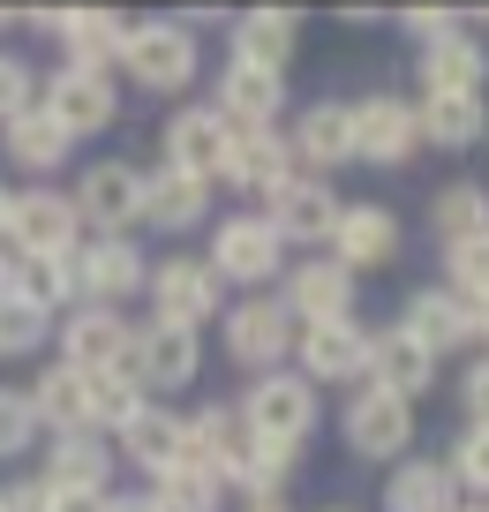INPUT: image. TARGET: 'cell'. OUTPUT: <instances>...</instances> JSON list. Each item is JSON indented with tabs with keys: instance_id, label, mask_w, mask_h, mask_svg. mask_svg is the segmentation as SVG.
Instances as JSON below:
<instances>
[{
	"instance_id": "cell-31",
	"label": "cell",
	"mask_w": 489,
	"mask_h": 512,
	"mask_svg": "<svg viewBox=\"0 0 489 512\" xmlns=\"http://www.w3.org/2000/svg\"><path fill=\"white\" fill-rule=\"evenodd\" d=\"M399 332H407L429 362H444V354L467 347V302H459V294H444V287H414L407 309H399Z\"/></svg>"
},
{
	"instance_id": "cell-35",
	"label": "cell",
	"mask_w": 489,
	"mask_h": 512,
	"mask_svg": "<svg viewBox=\"0 0 489 512\" xmlns=\"http://www.w3.org/2000/svg\"><path fill=\"white\" fill-rule=\"evenodd\" d=\"M0 151H8V166H23V174H38V181L61 174V166L76 159V144H68V136H61V128H53L38 106H31V113H16V121L0 128Z\"/></svg>"
},
{
	"instance_id": "cell-22",
	"label": "cell",
	"mask_w": 489,
	"mask_h": 512,
	"mask_svg": "<svg viewBox=\"0 0 489 512\" xmlns=\"http://www.w3.org/2000/svg\"><path fill=\"white\" fill-rule=\"evenodd\" d=\"M211 113H226L234 128H279V113H286V76L249 68V61H226V68H219V91H211Z\"/></svg>"
},
{
	"instance_id": "cell-43",
	"label": "cell",
	"mask_w": 489,
	"mask_h": 512,
	"mask_svg": "<svg viewBox=\"0 0 489 512\" xmlns=\"http://www.w3.org/2000/svg\"><path fill=\"white\" fill-rule=\"evenodd\" d=\"M31 437H38L31 392H23V384H0V460H16V452H31Z\"/></svg>"
},
{
	"instance_id": "cell-51",
	"label": "cell",
	"mask_w": 489,
	"mask_h": 512,
	"mask_svg": "<svg viewBox=\"0 0 489 512\" xmlns=\"http://www.w3.org/2000/svg\"><path fill=\"white\" fill-rule=\"evenodd\" d=\"M8 196H16V189H0V249H8Z\"/></svg>"
},
{
	"instance_id": "cell-40",
	"label": "cell",
	"mask_w": 489,
	"mask_h": 512,
	"mask_svg": "<svg viewBox=\"0 0 489 512\" xmlns=\"http://www.w3.org/2000/svg\"><path fill=\"white\" fill-rule=\"evenodd\" d=\"M53 324H61V317H46L38 302L0 294V354H38V347H53Z\"/></svg>"
},
{
	"instance_id": "cell-11",
	"label": "cell",
	"mask_w": 489,
	"mask_h": 512,
	"mask_svg": "<svg viewBox=\"0 0 489 512\" xmlns=\"http://www.w3.org/2000/svg\"><path fill=\"white\" fill-rule=\"evenodd\" d=\"M279 309L294 317V332L301 324H339V317H354V272L347 264H332V256H301V264H286L279 272Z\"/></svg>"
},
{
	"instance_id": "cell-8",
	"label": "cell",
	"mask_w": 489,
	"mask_h": 512,
	"mask_svg": "<svg viewBox=\"0 0 489 512\" xmlns=\"http://www.w3.org/2000/svg\"><path fill=\"white\" fill-rule=\"evenodd\" d=\"M339 437H347L354 460L392 467V460L414 452V407L392 400V392H377V384H354V400L339 407Z\"/></svg>"
},
{
	"instance_id": "cell-49",
	"label": "cell",
	"mask_w": 489,
	"mask_h": 512,
	"mask_svg": "<svg viewBox=\"0 0 489 512\" xmlns=\"http://www.w3.org/2000/svg\"><path fill=\"white\" fill-rule=\"evenodd\" d=\"M46 490H53V482H46ZM46 512H98V497H76V490H53V497H46Z\"/></svg>"
},
{
	"instance_id": "cell-26",
	"label": "cell",
	"mask_w": 489,
	"mask_h": 512,
	"mask_svg": "<svg viewBox=\"0 0 489 512\" xmlns=\"http://www.w3.org/2000/svg\"><path fill=\"white\" fill-rule=\"evenodd\" d=\"M113 437L76 430V437H53L46 445V482L53 490H76V497H113Z\"/></svg>"
},
{
	"instance_id": "cell-7",
	"label": "cell",
	"mask_w": 489,
	"mask_h": 512,
	"mask_svg": "<svg viewBox=\"0 0 489 512\" xmlns=\"http://www.w3.org/2000/svg\"><path fill=\"white\" fill-rule=\"evenodd\" d=\"M38 113L61 128L68 144H83V136H106V128L121 121V91H113V76H91V68L61 61L46 83H38Z\"/></svg>"
},
{
	"instance_id": "cell-38",
	"label": "cell",
	"mask_w": 489,
	"mask_h": 512,
	"mask_svg": "<svg viewBox=\"0 0 489 512\" xmlns=\"http://www.w3.org/2000/svg\"><path fill=\"white\" fill-rule=\"evenodd\" d=\"M31 415H38V430H53V437H76L83 430V377L68 362H53L46 377L31 384Z\"/></svg>"
},
{
	"instance_id": "cell-30",
	"label": "cell",
	"mask_w": 489,
	"mask_h": 512,
	"mask_svg": "<svg viewBox=\"0 0 489 512\" xmlns=\"http://www.w3.org/2000/svg\"><path fill=\"white\" fill-rule=\"evenodd\" d=\"M362 384H377V392H392V400H422L429 384H437V362H429L422 347H414L399 324H384V332H369V377Z\"/></svg>"
},
{
	"instance_id": "cell-18",
	"label": "cell",
	"mask_w": 489,
	"mask_h": 512,
	"mask_svg": "<svg viewBox=\"0 0 489 512\" xmlns=\"http://www.w3.org/2000/svg\"><path fill=\"white\" fill-rule=\"evenodd\" d=\"M76 272H83V302L121 309L128 294H143L151 264H143V249L128 234H91V241H76Z\"/></svg>"
},
{
	"instance_id": "cell-37",
	"label": "cell",
	"mask_w": 489,
	"mask_h": 512,
	"mask_svg": "<svg viewBox=\"0 0 489 512\" xmlns=\"http://www.w3.org/2000/svg\"><path fill=\"white\" fill-rule=\"evenodd\" d=\"M286 482H294V452L249 445L226 467V490H241V505H286Z\"/></svg>"
},
{
	"instance_id": "cell-46",
	"label": "cell",
	"mask_w": 489,
	"mask_h": 512,
	"mask_svg": "<svg viewBox=\"0 0 489 512\" xmlns=\"http://www.w3.org/2000/svg\"><path fill=\"white\" fill-rule=\"evenodd\" d=\"M399 23H407V38H422V46H429V38H444V31H459L452 8H407Z\"/></svg>"
},
{
	"instance_id": "cell-45",
	"label": "cell",
	"mask_w": 489,
	"mask_h": 512,
	"mask_svg": "<svg viewBox=\"0 0 489 512\" xmlns=\"http://www.w3.org/2000/svg\"><path fill=\"white\" fill-rule=\"evenodd\" d=\"M459 407H467V422H482V430H489V354L467 369V384H459Z\"/></svg>"
},
{
	"instance_id": "cell-48",
	"label": "cell",
	"mask_w": 489,
	"mask_h": 512,
	"mask_svg": "<svg viewBox=\"0 0 489 512\" xmlns=\"http://www.w3.org/2000/svg\"><path fill=\"white\" fill-rule=\"evenodd\" d=\"M98 512H151V497L143 490H113V497H98Z\"/></svg>"
},
{
	"instance_id": "cell-34",
	"label": "cell",
	"mask_w": 489,
	"mask_h": 512,
	"mask_svg": "<svg viewBox=\"0 0 489 512\" xmlns=\"http://www.w3.org/2000/svg\"><path fill=\"white\" fill-rule=\"evenodd\" d=\"M429 226H437V249H467L489 234V181H444L429 196Z\"/></svg>"
},
{
	"instance_id": "cell-42",
	"label": "cell",
	"mask_w": 489,
	"mask_h": 512,
	"mask_svg": "<svg viewBox=\"0 0 489 512\" xmlns=\"http://www.w3.org/2000/svg\"><path fill=\"white\" fill-rule=\"evenodd\" d=\"M444 294H459V302H489V234L467 241V249H444Z\"/></svg>"
},
{
	"instance_id": "cell-16",
	"label": "cell",
	"mask_w": 489,
	"mask_h": 512,
	"mask_svg": "<svg viewBox=\"0 0 489 512\" xmlns=\"http://www.w3.org/2000/svg\"><path fill=\"white\" fill-rule=\"evenodd\" d=\"M128 332H136V324H128L121 309L76 302L61 324H53V347H61L68 369H121V362H128Z\"/></svg>"
},
{
	"instance_id": "cell-28",
	"label": "cell",
	"mask_w": 489,
	"mask_h": 512,
	"mask_svg": "<svg viewBox=\"0 0 489 512\" xmlns=\"http://www.w3.org/2000/svg\"><path fill=\"white\" fill-rule=\"evenodd\" d=\"M68 46V68H91V76H113L121 68V46H128V16L121 8H61V31Z\"/></svg>"
},
{
	"instance_id": "cell-6",
	"label": "cell",
	"mask_w": 489,
	"mask_h": 512,
	"mask_svg": "<svg viewBox=\"0 0 489 512\" xmlns=\"http://www.w3.org/2000/svg\"><path fill=\"white\" fill-rule=\"evenodd\" d=\"M143 302H151V324H174V332H204L226 309V287L211 279L204 256H166L143 279Z\"/></svg>"
},
{
	"instance_id": "cell-4",
	"label": "cell",
	"mask_w": 489,
	"mask_h": 512,
	"mask_svg": "<svg viewBox=\"0 0 489 512\" xmlns=\"http://www.w3.org/2000/svg\"><path fill=\"white\" fill-rule=\"evenodd\" d=\"M128 377H136L143 400H166V392H189L204 377V332H174V324H151L143 317L128 332Z\"/></svg>"
},
{
	"instance_id": "cell-41",
	"label": "cell",
	"mask_w": 489,
	"mask_h": 512,
	"mask_svg": "<svg viewBox=\"0 0 489 512\" xmlns=\"http://www.w3.org/2000/svg\"><path fill=\"white\" fill-rule=\"evenodd\" d=\"M444 467H452L459 497H474V505H489V430H482V422H467V430L452 437V452H444Z\"/></svg>"
},
{
	"instance_id": "cell-5",
	"label": "cell",
	"mask_w": 489,
	"mask_h": 512,
	"mask_svg": "<svg viewBox=\"0 0 489 512\" xmlns=\"http://www.w3.org/2000/svg\"><path fill=\"white\" fill-rule=\"evenodd\" d=\"M219 339L249 377H271V369L294 362V317L279 309V294H241V302L219 309Z\"/></svg>"
},
{
	"instance_id": "cell-54",
	"label": "cell",
	"mask_w": 489,
	"mask_h": 512,
	"mask_svg": "<svg viewBox=\"0 0 489 512\" xmlns=\"http://www.w3.org/2000/svg\"><path fill=\"white\" fill-rule=\"evenodd\" d=\"M459 512H489V505H474V497H467V505H459Z\"/></svg>"
},
{
	"instance_id": "cell-10",
	"label": "cell",
	"mask_w": 489,
	"mask_h": 512,
	"mask_svg": "<svg viewBox=\"0 0 489 512\" xmlns=\"http://www.w3.org/2000/svg\"><path fill=\"white\" fill-rule=\"evenodd\" d=\"M68 211H76V226H91V234H128L143 211V166L128 159H98L76 174V189H68Z\"/></svg>"
},
{
	"instance_id": "cell-32",
	"label": "cell",
	"mask_w": 489,
	"mask_h": 512,
	"mask_svg": "<svg viewBox=\"0 0 489 512\" xmlns=\"http://www.w3.org/2000/svg\"><path fill=\"white\" fill-rule=\"evenodd\" d=\"M8 294L38 302L46 317H68V309L83 302V272H76V249H61V256H16V272H8Z\"/></svg>"
},
{
	"instance_id": "cell-36",
	"label": "cell",
	"mask_w": 489,
	"mask_h": 512,
	"mask_svg": "<svg viewBox=\"0 0 489 512\" xmlns=\"http://www.w3.org/2000/svg\"><path fill=\"white\" fill-rule=\"evenodd\" d=\"M76 377H83V430H98V437H113L143 407V392H136L128 369H76Z\"/></svg>"
},
{
	"instance_id": "cell-23",
	"label": "cell",
	"mask_w": 489,
	"mask_h": 512,
	"mask_svg": "<svg viewBox=\"0 0 489 512\" xmlns=\"http://www.w3.org/2000/svg\"><path fill=\"white\" fill-rule=\"evenodd\" d=\"M226 38H234L226 61H249V68L286 76V61L301 53V16H294V8H241V16L226 23Z\"/></svg>"
},
{
	"instance_id": "cell-24",
	"label": "cell",
	"mask_w": 489,
	"mask_h": 512,
	"mask_svg": "<svg viewBox=\"0 0 489 512\" xmlns=\"http://www.w3.org/2000/svg\"><path fill=\"white\" fill-rule=\"evenodd\" d=\"M459 505H467V497H459L444 452H407V460H392V475H384V512H459Z\"/></svg>"
},
{
	"instance_id": "cell-50",
	"label": "cell",
	"mask_w": 489,
	"mask_h": 512,
	"mask_svg": "<svg viewBox=\"0 0 489 512\" xmlns=\"http://www.w3.org/2000/svg\"><path fill=\"white\" fill-rule=\"evenodd\" d=\"M467 347H489V302H467Z\"/></svg>"
},
{
	"instance_id": "cell-13",
	"label": "cell",
	"mask_w": 489,
	"mask_h": 512,
	"mask_svg": "<svg viewBox=\"0 0 489 512\" xmlns=\"http://www.w3.org/2000/svg\"><path fill=\"white\" fill-rule=\"evenodd\" d=\"M83 226L76 211H68V189H46V181H31V189L8 196V256H61L76 249Z\"/></svg>"
},
{
	"instance_id": "cell-52",
	"label": "cell",
	"mask_w": 489,
	"mask_h": 512,
	"mask_svg": "<svg viewBox=\"0 0 489 512\" xmlns=\"http://www.w3.org/2000/svg\"><path fill=\"white\" fill-rule=\"evenodd\" d=\"M241 512H286V505H241Z\"/></svg>"
},
{
	"instance_id": "cell-25",
	"label": "cell",
	"mask_w": 489,
	"mask_h": 512,
	"mask_svg": "<svg viewBox=\"0 0 489 512\" xmlns=\"http://www.w3.org/2000/svg\"><path fill=\"white\" fill-rule=\"evenodd\" d=\"M241 452H249V430H241L234 400H204V415H181V467H204L226 482V467Z\"/></svg>"
},
{
	"instance_id": "cell-20",
	"label": "cell",
	"mask_w": 489,
	"mask_h": 512,
	"mask_svg": "<svg viewBox=\"0 0 489 512\" xmlns=\"http://www.w3.org/2000/svg\"><path fill=\"white\" fill-rule=\"evenodd\" d=\"M414 68H422V98H482L489 91V46L467 38V23L444 31V38H429Z\"/></svg>"
},
{
	"instance_id": "cell-39",
	"label": "cell",
	"mask_w": 489,
	"mask_h": 512,
	"mask_svg": "<svg viewBox=\"0 0 489 512\" xmlns=\"http://www.w3.org/2000/svg\"><path fill=\"white\" fill-rule=\"evenodd\" d=\"M151 512H219L226 505V482L204 475V467H166V475H151Z\"/></svg>"
},
{
	"instance_id": "cell-55",
	"label": "cell",
	"mask_w": 489,
	"mask_h": 512,
	"mask_svg": "<svg viewBox=\"0 0 489 512\" xmlns=\"http://www.w3.org/2000/svg\"><path fill=\"white\" fill-rule=\"evenodd\" d=\"M324 512H354V505H324Z\"/></svg>"
},
{
	"instance_id": "cell-14",
	"label": "cell",
	"mask_w": 489,
	"mask_h": 512,
	"mask_svg": "<svg viewBox=\"0 0 489 512\" xmlns=\"http://www.w3.org/2000/svg\"><path fill=\"white\" fill-rule=\"evenodd\" d=\"M286 151H294V174H316V181H332L339 166H354V113H347V98L301 106Z\"/></svg>"
},
{
	"instance_id": "cell-53",
	"label": "cell",
	"mask_w": 489,
	"mask_h": 512,
	"mask_svg": "<svg viewBox=\"0 0 489 512\" xmlns=\"http://www.w3.org/2000/svg\"><path fill=\"white\" fill-rule=\"evenodd\" d=\"M0 31H16V16H8V8H0Z\"/></svg>"
},
{
	"instance_id": "cell-2",
	"label": "cell",
	"mask_w": 489,
	"mask_h": 512,
	"mask_svg": "<svg viewBox=\"0 0 489 512\" xmlns=\"http://www.w3.org/2000/svg\"><path fill=\"white\" fill-rule=\"evenodd\" d=\"M121 68H128V83H136V91H151V98H181V91L196 83V68H204L196 23H181V16H143V23H128Z\"/></svg>"
},
{
	"instance_id": "cell-1",
	"label": "cell",
	"mask_w": 489,
	"mask_h": 512,
	"mask_svg": "<svg viewBox=\"0 0 489 512\" xmlns=\"http://www.w3.org/2000/svg\"><path fill=\"white\" fill-rule=\"evenodd\" d=\"M234 415H241V430H249V445L301 452L316 437V422H324V407H316V384H301L294 369H271V377H249Z\"/></svg>"
},
{
	"instance_id": "cell-19",
	"label": "cell",
	"mask_w": 489,
	"mask_h": 512,
	"mask_svg": "<svg viewBox=\"0 0 489 512\" xmlns=\"http://www.w3.org/2000/svg\"><path fill=\"white\" fill-rule=\"evenodd\" d=\"M332 264H347L354 279L362 272H384L399 256V211H384V204H339V219H332Z\"/></svg>"
},
{
	"instance_id": "cell-21",
	"label": "cell",
	"mask_w": 489,
	"mask_h": 512,
	"mask_svg": "<svg viewBox=\"0 0 489 512\" xmlns=\"http://www.w3.org/2000/svg\"><path fill=\"white\" fill-rule=\"evenodd\" d=\"M136 226H151V234H196V226H211V181L174 174V166H151V174H143Z\"/></svg>"
},
{
	"instance_id": "cell-15",
	"label": "cell",
	"mask_w": 489,
	"mask_h": 512,
	"mask_svg": "<svg viewBox=\"0 0 489 512\" xmlns=\"http://www.w3.org/2000/svg\"><path fill=\"white\" fill-rule=\"evenodd\" d=\"M256 219H264L279 241H301V249L324 256V241H332V219H339V196H332V181L294 174L286 189H271V196H264V211H256Z\"/></svg>"
},
{
	"instance_id": "cell-33",
	"label": "cell",
	"mask_w": 489,
	"mask_h": 512,
	"mask_svg": "<svg viewBox=\"0 0 489 512\" xmlns=\"http://www.w3.org/2000/svg\"><path fill=\"white\" fill-rule=\"evenodd\" d=\"M414 128L429 151H474L489 136V106L482 98H414Z\"/></svg>"
},
{
	"instance_id": "cell-3",
	"label": "cell",
	"mask_w": 489,
	"mask_h": 512,
	"mask_svg": "<svg viewBox=\"0 0 489 512\" xmlns=\"http://www.w3.org/2000/svg\"><path fill=\"white\" fill-rule=\"evenodd\" d=\"M211 279L219 287H249V294H271L286 272V241L271 234L256 211H226V219H211V249H204Z\"/></svg>"
},
{
	"instance_id": "cell-27",
	"label": "cell",
	"mask_w": 489,
	"mask_h": 512,
	"mask_svg": "<svg viewBox=\"0 0 489 512\" xmlns=\"http://www.w3.org/2000/svg\"><path fill=\"white\" fill-rule=\"evenodd\" d=\"M113 460H121V467H143V475L181 467V415H174V407H158V400H143L136 415L113 430Z\"/></svg>"
},
{
	"instance_id": "cell-17",
	"label": "cell",
	"mask_w": 489,
	"mask_h": 512,
	"mask_svg": "<svg viewBox=\"0 0 489 512\" xmlns=\"http://www.w3.org/2000/svg\"><path fill=\"white\" fill-rule=\"evenodd\" d=\"M226 151H234V121H226V113H211V106H181L174 121H166V159H158V166L196 174V181H211V189H219Z\"/></svg>"
},
{
	"instance_id": "cell-29",
	"label": "cell",
	"mask_w": 489,
	"mask_h": 512,
	"mask_svg": "<svg viewBox=\"0 0 489 512\" xmlns=\"http://www.w3.org/2000/svg\"><path fill=\"white\" fill-rule=\"evenodd\" d=\"M226 189H249V196H271L294 181V151H286L279 128H234V151H226Z\"/></svg>"
},
{
	"instance_id": "cell-12",
	"label": "cell",
	"mask_w": 489,
	"mask_h": 512,
	"mask_svg": "<svg viewBox=\"0 0 489 512\" xmlns=\"http://www.w3.org/2000/svg\"><path fill=\"white\" fill-rule=\"evenodd\" d=\"M347 113H354V166H407L414 151H422L414 98L369 91V98H347Z\"/></svg>"
},
{
	"instance_id": "cell-9",
	"label": "cell",
	"mask_w": 489,
	"mask_h": 512,
	"mask_svg": "<svg viewBox=\"0 0 489 512\" xmlns=\"http://www.w3.org/2000/svg\"><path fill=\"white\" fill-rule=\"evenodd\" d=\"M294 377L301 384H362L369 377V324L339 317V324H301L294 332Z\"/></svg>"
},
{
	"instance_id": "cell-47",
	"label": "cell",
	"mask_w": 489,
	"mask_h": 512,
	"mask_svg": "<svg viewBox=\"0 0 489 512\" xmlns=\"http://www.w3.org/2000/svg\"><path fill=\"white\" fill-rule=\"evenodd\" d=\"M46 475H31V482H8V490H0V512H46Z\"/></svg>"
},
{
	"instance_id": "cell-44",
	"label": "cell",
	"mask_w": 489,
	"mask_h": 512,
	"mask_svg": "<svg viewBox=\"0 0 489 512\" xmlns=\"http://www.w3.org/2000/svg\"><path fill=\"white\" fill-rule=\"evenodd\" d=\"M38 106V68L23 61V53H0V128L16 121V113Z\"/></svg>"
}]
</instances>
